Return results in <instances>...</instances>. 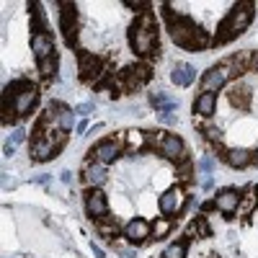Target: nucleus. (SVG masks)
<instances>
[{"instance_id": "obj_1", "label": "nucleus", "mask_w": 258, "mask_h": 258, "mask_svg": "<svg viewBox=\"0 0 258 258\" xmlns=\"http://www.w3.org/2000/svg\"><path fill=\"white\" fill-rule=\"evenodd\" d=\"M168 18V31L173 36V41L183 49H204L209 47V36L207 31H202L188 16H173L170 11H165Z\"/></svg>"}, {"instance_id": "obj_2", "label": "nucleus", "mask_w": 258, "mask_h": 258, "mask_svg": "<svg viewBox=\"0 0 258 258\" xmlns=\"http://www.w3.org/2000/svg\"><path fill=\"white\" fill-rule=\"evenodd\" d=\"M129 44L137 54H153L158 49V26L155 18L145 13L140 21H135L132 29H129Z\"/></svg>"}, {"instance_id": "obj_3", "label": "nucleus", "mask_w": 258, "mask_h": 258, "mask_svg": "<svg viewBox=\"0 0 258 258\" xmlns=\"http://www.w3.org/2000/svg\"><path fill=\"white\" fill-rule=\"evenodd\" d=\"M250 18H253V3L235 6L230 11V16L222 21L220 34H217V39H214V44H227V41H232L238 34H243L248 29V24H250Z\"/></svg>"}, {"instance_id": "obj_4", "label": "nucleus", "mask_w": 258, "mask_h": 258, "mask_svg": "<svg viewBox=\"0 0 258 258\" xmlns=\"http://www.w3.org/2000/svg\"><path fill=\"white\" fill-rule=\"evenodd\" d=\"M13 93V111L18 116H26L31 109H34V103H36V88L29 83V80H16L11 83L8 88H6V96Z\"/></svg>"}, {"instance_id": "obj_5", "label": "nucleus", "mask_w": 258, "mask_h": 258, "mask_svg": "<svg viewBox=\"0 0 258 258\" xmlns=\"http://www.w3.org/2000/svg\"><path fill=\"white\" fill-rule=\"evenodd\" d=\"M232 75H235V68H232V62L227 59L225 64L209 68V70L204 73V78H202V88H204L207 93H214V91H220V88H222V85H225Z\"/></svg>"}, {"instance_id": "obj_6", "label": "nucleus", "mask_w": 258, "mask_h": 258, "mask_svg": "<svg viewBox=\"0 0 258 258\" xmlns=\"http://www.w3.org/2000/svg\"><path fill=\"white\" fill-rule=\"evenodd\" d=\"M158 207H160V212L165 214V217H173V214H178V212L183 209V188H178V186L168 188L163 197H160Z\"/></svg>"}, {"instance_id": "obj_7", "label": "nucleus", "mask_w": 258, "mask_h": 258, "mask_svg": "<svg viewBox=\"0 0 258 258\" xmlns=\"http://www.w3.org/2000/svg\"><path fill=\"white\" fill-rule=\"evenodd\" d=\"M85 209L93 220H106V214H109V202H106V194L103 191H91L88 197H85Z\"/></svg>"}, {"instance_id": "obj_8", "label": "nucleus", "mask_w": 258, "mask_h": 258, "mask_svg": "<svg viewBox=\"0 0 258 258\" xmlns=\"http://www.w3.org/2000/svg\"><path fill=\"white\" fill-rule=\"evenodd\" d=\"M31 52L39 62L54 57V39L49 34H34L31 36Z\"/></svg>"}, {"instance_id": "obj_9", "label": "nucleus", "mask_w": 258, "mask_h": 258, "mask_svg": "<svg viewBox=\"0 0 258 258\" xmlns=\"http://www.w3.org/2000/svg\"><path fill=\"white\" fill-rule=\"evenodd\" d=\"M121 80L126 83V91H137L140 85H145L150 80V68L147 64H135V68H126L121 73Z\"/></svg>"}, {"instance_id": "obj_10", "label": "nucleus", "mask_w": 258, "mask_h": 258, "mask_svg": "<svg viewBox=\"0 0 258 258\" xmlns=\"http://www.w3.org/2000/svg\"><path fill=\"white\" fill-rule=\"evenodd\" d=\"M214 207L230 217V214L240 207V194L235 191V188H225L222 194H217V197H214Z\"/></svg>"}, {"instance_id": "obj_11", "label": "nucleus", "mask_w": 258, "mask_h": 258, "mask_svg": "<svg viewBox=\"0 0 258 258\" xmlns=\"http://www.w3.org/2000/svg\"><path fill=\"white\" fill-rule=\"evenodd\" d=\"M150 232H153V227H150L145 220H132V222H126V227H124V238L137 245V243L150 238Z\"/></svg>"}, {"instance_id": "obj_12", "label": "nucleus", "mask_w": 258, "mask_h": 258, "mask_svg": "<svg viewBox=\"0 0 258 258\" xmlns=\"http://www.w3.org/2000/svg\"><path fill=\"white\" fill-rule=\"evenodd\" d=\"M91 155H93L101 165L114 163V160L119 158V145H116L114 140H103L101 145H96V150H91Z\"/></svg>"}, {"instance_id": "obj_13", "label": "nucleus", "mask_w": 258, "mask_h": 258, "mask_svg": "<svg viewBox=\"0 0 258 258\" xmlns=\"http://www.w3.org/2000/svg\"><path fill=\"white\" fill-rule=\"evenodd\" d=\"M160 153L170 160H181L183 158V140L178 135H165L160 140Z\"/></svg>"}, {"instance_id": "obj_14", "label": "nucleus", "mask_w": 258, "mask_h": 258, "mask_svg": "<svg viewBox=\"0 0 258 258\" xmlns=\"http://www.w3.org/2000/svg\"><path fill=\"white\" fill-rule=\"evenodd\" d=\"M54 153H57V147L52 145L49 137H41V135L34 137V145H31L34 160H49V158H54Z\"/></svg>"}, {"instance_id": "obj_15", "label": "nucleus", "mask_w": 258, "mask_h": 258, "mask_svg": "<svg viewBox=\"0 0 258 258\" xmlns=\"http://www.w3.org/2000/svg\"><path fill=\"white\" fill-rule=\"evenodd\" d=\"M214 109H217V96H214V93L204 91V93L197 96V101H194V114H199L204 119H209L214 114Z\"/></svg>"}, {"instance_id": "obj_16", "label": "nucleus", "mask_w": 258, "mask_h": 258, "mask_svg": "<svg viewBox=\"0 0 258 258\" xmlns=\"http://www.w3.org/2000/svg\"><path fill=\"white\" fill-rule=\"evenodd\" d=\"M62 31H64V41H68V47L75 44V6H62Z\"/></svg>"}, {"instance_id": "obj_17", "label": "nucleus", "mask_w": 258, "mask_h": 258, "mask_svg": "<svg viewBox=\"0 0 258 258\" xmlns=\"http://www.w3.org/2000/svg\"><path fill=\"white\" fill-rule=\"evenodd\" d=\"M170 80H173L176 85H191L194 80H197V70H194L188 62H178L176 68L170 70Z\"/></svg>"}, {"instance_id": "obj_18", "label": "nucleus", "mask_w": 258, "mask_h": 258, "mask_svg": "<svg viewBox=\"0 0 258 258\" xmlns=\"http://www.w3.org/2000/svg\"><path fill=\"white\" fill-rule=\"evenodd\" d=\"M150 103H153V106H155V109H158L163 116H168L170 111H176V109H178V101L168 98L165 93H153V96H150Z\"/></svg>"}, {"instance_id": "obj_19", "label": "nucleus", "mask_w": 258, "mask_h": 258, "mask_svg": "<svg viewBox=\"0 0 258 258\" xmlns=\"http://www.w3.org/2000/svg\"><path fill=\"white\" fill-rule=\"evenodd\" d=\"M98 57H93V54H80V75H83V80H88L91 75H96L98 73Z\"/></svg>"}, {"instance_id": "obj_20", "label": "nucleus", "mask_w": 258, "mask_h": 258, "mask_svg": "<svg viewBox=\"0 0 258 258\" xmlns=\"http://www.w3.org/2000/svg\"><path fill=\"white\" fill-rule=\"evenodd\" d=\"M227 163H230L232 168H245V165L250 163V153H248V150H243V147L230 150V153H227Z\"/></svg>"}, {"instance_id": "obj_21", "label": "nucleus", "mask_w": 258, "mask_h": 258, "mask_svg": "<svg viewBox=\"0 0 258 258\" xmlns=\"http://www.w3.org/2000/svg\"><path fill=\"white\" fill-rule=\"evenodd\" d=\"M248 98H250V93H248V88H243V85H232L230 88V101L238 106V109H248Z\"/></svg>"}, {"instance_id": "obj_22", "label": "nucleus", "mask_w": 258, "mask_h": 258, "mask_svg": "<svg viewBox=\"0 0 258 258\" xmlns=\"http://www.w3.org/2000/svg\"><path fill=\"white\" fill-rule=\"evenodd\" d=\"M85 181H88L91 186H103L106 183V168L101 163L93 165V168H88V170H85Z\"/></svg>"}, {"instance_id": "obj_23", "label": "nucleus", "mask_w": 258, "mask_h": 258, "mask_svg": "<svg viewBox=\"0 0 258 258\" xmlns=\"http://www.w3.org/2000/svg\"><path fill=\"white\" fill-rule=\"evenodd\" d=\"M186 248H188V243H186V240H178V243H173V245L165 248L163 258H186Z\"/></svg>"}, {"instance_id": "obj_24", "label": "nucleus", "mask_w": 258, "mask_h": 258, "mask_svg": "<svg viewBox=\"0 0 258 258\" xmlns=\"http://www.w3.org/2000/svg\"><path fill=\"white\" fill-rule=\"evenodd\" d=\"M57 121H59V132H70L73 124H75V116H73L70 109H62V111L57 114Z\"/></svg>"}, {"instance_id": "obj_25", "label": "nucleus", "mask_w": 258, "mask_h": 258, "mask_svg": "<svg viewBox=\"0 0 258 258\" xmlns=\"http://www.w3.org/2000/svg\"><path fill=\"white\" fill-rule=\"evenodd\" d=\"M188 235H202V238H209V227H207L204 217H197L188 225Z\"/></svg>"}, {"instance_id": "obj_26", "label": "nucleus", "mask_w": 258, "mask_h": 258, "mask_svg": "<svg viewBox=\"0 0 258 258\" xmlns=\"http://www.w3.org/2000/svg\"><path fill=\"white\" fill-rule=\"evenodd\" d=\"M168 232H170V220H168V217H160V220H155V225H153V235H155V240L165 238Z\"/></svg>"}, {"instance_id": "obj_27", "label": "nucleus", "mask_w": 258, "mask_h": 258, "mask_svg": "<svg viewBox=\"0 0 258 258\" xmlns=\"http://www.w3.org/2000/svg\"><path fill=\"white\" fill-rule=\"evenodd\" d=\"M126 145H129V150H140L145 145V132H137V129L126 132Z\"/></svg>"}, {"instance_id": "obj_28", "label": "nucleus", "mask_w": 258, "mask_h": 258, "mask_svg": "<svg viewBox=\"0 0 258 258\" xmlns=\"http://www.w3.org/2000/svg\"><path fill=\"white\" fill-rule=\"evenodd\" d=\"M39 70H41V75H44V78L54 75V70H57V57H49V59H44V62H39Z\"/></svg>"}, {"instance_id": "obj_29", "label": "nucleus", "mask_w": 258, "mask_h": 258, "mask_svg": "<svg viewBox=\"0 0 258 258\" xmlns=\"http://www.w3.org/2000/svg\"><path fill=\"white\" fill-rule=\"evenodd\" d=\"M93 111V103H83V106H78L75 109V114H80V116H88Z\"/></svg>"}, {"instance_id": "obj_30", "label": "nucleus", "mask_w": 258, "mask_h": 258, "mask_svg": "<svg viewBox=\"0 0 258 258\" xmlns=\"http://www.w3.org/2000/svg\"><path fill=\"white\" fill-rule=\"evenodd\" d=\"M199 168H202V170H212V168H214V160H212V158H204V160L199 163Z\"/></svg>"}, {"instance_id": "obj_31", "label": "nucleus", "mask_w": 258, "mask_h": 258, "mask_svg": "<svg viewBox=\"0 0 258 258\" xmlns=\"http://www.w3.org/2000/svg\"><path fill=\"white\" fill-rule=\"evenodd\" d=\"M21 140H24V132H21V129H16V132H13V140H8L11 145H18Z\"/></svg>"}, {"instance_id": "obj_32", "label": "nucleus", "mask_w": 258, "mask_h": 258, "mask_svg": "<svg viewBox=\"0 0 258 258\" xmlns=\"http://www.w3.org/2000/svg\"><path fill=\"white\" fill-rule=\"evenodd\" d=\"M73 181V173H70V170H64V173H62V183H70Z\"/></svg>"}, {"instance_id": "obj_33", "label": "nucleus", "mask_w": 258, "mask_h": 258, "mask_svg": "<svg viewBox=\"0 0 258 258\" xmlns=\"http://www.w3.org/2000/svg\"><path fill=\"white\" fill-rule=\"evenodd\" d=\"M253 202H255V199H245V202H243V212H248V209L253 207Z\"/></svg>"}, {"instance_id": "obj_34", "label": "nucleus", "mask_w": 258, "mask_h": 258, "mask_svg": "<svg viewBox=\"0 0 258 258\" xmlns=\"http://www.w3.org/2000/svg\"><path fill=\"white\" fill-rule=\"evenodd\" d=\"M93 253H96V258H106V253H103L98 245H93Z\"/></svg>"}, {"instance_id": "obj_35", "label": "nucleus", "mask_w": 258, "mask_h": 258, "mask_svg": "<svg viewBox=\"0 0 258 258\" xmlns=\"http://www.w3.org/2000/svg\"><path fill=\"white\" fill-rule=\"evenodd\" d=\"M253 158H255V163H258V150H255V155H253Z\"/></svg>"}, {"instance_id": "obj_36", "label": "nucleus", "mask_w": 258, "mask_h": 258, "mask_svg": "<svg viewBox=\"0 0 258 258\" xmlns=\"http://www.w3.org/2000/svg\"><path fill=\"white\" fill-rule=\"evenodd\" d=\"M255 68H258V59H255Z\"/></svg>"}]
</instances>
